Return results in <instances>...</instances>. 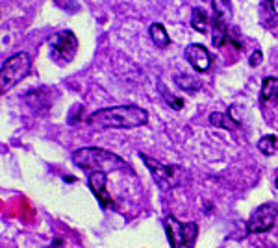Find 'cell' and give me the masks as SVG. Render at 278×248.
Masks as SVG:
<instances>
[{
    "instance_id": "6da1fadb",
    "label": "cell",
    "mask_w": 278,
    "mask_h": 248,
    "mask_svg": "<svg viewBox=\"0 0 278 248\" xmlns=\"http://www.w3.org/2000/svg\"><path fill=\"white\" fill-rule=\"evenodd\" d=\"M148 113L139 106H115V108H104L91 113L87 117V122L93 128L108 130H130L139 128L143 124H147Z\"/></svg>"
},
{
    "instance_id": "ba28073f",
    "label": "cell",
    "mask_w": 278,
    "mask_h": 248,
    "mask_svg": "<svg viewBox=\"0 0 278 248\" xmlns=\"http://www.w3.org/2000/svg\"><path fill=\"white\" fill-rule=\"evenodd\" d=\"M87 182H89V189H91L93 194L97 196V200H99L102 210L110 208L111 204H113V200H111V196L108 194V191H106V185H108V176H106V172H99V171L89 172Z\"/></svg>"
},
{
    "instance_id": "5b68a950",
    "label": "cell",
    "mask_w": 278,
    "mask_h": 248,
    "mask_svg": "<svg viewBox=\"0 0 278 248\" xmlns=\"http://www.w3.org/2000/svg\"><path fill=\"white\" fill-rule=\"evenodd\" d=\"M165 233L169 245L173 248H193L195 239L199 235V228L195 222H180L175 217H165Z\"/></svg>"
},
{
    "instance_id": "d6986e66",
    "label": "cell",
    "mask_w": 278,
    "mask_h": 248,
    "mask_svg": "<svg viewBox=\"0 0 278 248\" xmlns=\"http://www.w3.org/2000/svg\"><path fill=\"white\" fill-rule=\"evenodd\" d=\"M275 191H277L278 194V171H277V174H275Z\"/></svg>"
},
{
    "instance_id": "9c48e42d",
    "label": "cell",
    "mask_w": 278,
    "mask_h": 248,
    "mask_svg": "<svg viewBox=\"0 0 278 248\" xmlns=\"http://www.w3.org/2000/svg\"><path fill=\"white\" fill-rule=\"evenodd\" d=\"M185 59L199 73H206L210 69V65H212L210 52L202 45H197V43H193V45H189L185 48Z\"/></svg>"
},
{
    "instance_id": "7a4b0ae2",
    "label": "cell",
    "mask_w": 278,
    "mask_h": 248,
    "mask_svg": "<svg viewBox=\"0 0 278 248\" xmlns=\"http://www.w3.org/2000/svg\"><path fill=\"white\" fill-rule=\"evenodd\" d=\"M73 163L76 167H82L89 172H110V171H126L128 163L113 152H108L104 148H80L73 154Z\"/></svg>"
},
{
    "instance_id": "4fadbf2b",
    "label": "cell",
    "mask_w": 278,
    "mask_h": 248,
    "mask_svg": "<svg viewBox=\"0 0 278 248\" xmlns=\"http://www.w3.org/2000/svg\"><path fill=\"white\" fill-rule=\"evenodd\" d=\"M261 100L278 102V78L267 76L261 83Z\"/></svg>"
},
{
    "instance_id": "7c38bea8",
    "label": "cell",
    "mask_w": 278,
    "mask_h": 248,
    "mask_svg": "<svg viewBox=\"0 0 278 248\" xmlns=\"http://www.w3.org/2000/svg\"><path fill=\"white\" fill-rule=\"evenodd\" d=\"M210 24H212V19H208L206 11L202 8H195L193 13H191V26H193V30L200 32V34H206Z\"/></svg>"
},
{
    "instance_id": "277c9868",
    "label": "cell",
    "mask_w": 278,
    "mask_h": 248,
    "mask_svg": "<svg viewBox=\"0 0 278 248\" xmlns=\"http://www.w3.org/2000/svg\"><path fill=\"white\" fill-rule=\"evenodd\" d=\"M143 163L147 165L148 172L152 174V178L156 180V184L159 189H173L176 185L184 184V171L180 167H171V165H163L161 161H156L152 157H148L147 154H139Z\"/></svg>"
},
{
    "instance_id": "ac0fdd59",
    "label": "cell",
    "mask_w": 278,
    "mask_h": 248,
    "mask_svg": "<svg viewBox=\"0 0 278 248\" xmlns=\"http://www.w3.org/2000/svg\"><path fill=\"white\" fill-rule=\"evenodd\" d=\"M261 59H263L261 50H254V52H252V56H250V59H249L250 67H258V65L261 63Z\"/></svg>"
},
{
    "instance_id": "2e32d148",
    "label": "cell",
    "mask_w": 278,
    "mask_h": 248,
    "mask_svg": "<svg viewBox=\"0 0 278 248\" xmlns=\"http://www.w3.org/2000/svg\"><path fill=\"white\" fill-rule=\"evenodd\" d=\"M176 83L182 87V89H185V91H189V93H193L197 91L199 87H200V83H199V80H195L193 76H187V74H178L176 76Z\"/></svg>"
},
{
    "instance_id": "52a82bcc",
    "label": "cell",
    "mask_w": 278,
    "mask_h": 248,
    "mask_svg": "<svg viewBox=\"0 0 278 248\" xmlns=\"http://www.w3.org/2000/svg\"><path fill=\"white\" fill-rule=\"evenodd\" d=\"M278 217V206L273 202H267L259 206L256 211L252 213V217L247 222V231L249 233H263L273 228V224Z\"/></svg>"
},
{
    "instance_id": "3957f363",
    "label": "cell",
    "mask_w": 278,
    "mask_h": 248,
    "mask_svg": "<svg viewBox=\"0 0 278 248\" xmlns=\"http://www.w3.org/2000/svg\"><path fill=\"white\" fill-rule=\"evenodd\" d=\"M30 67H32V57L26 52H19L8 57L0 69V93L6 95L11 87H15L30 73Z\"/></svg>"
},
{
    "instance_id": "8fae6325",
    "label": "cell",
    "mask_w": 278,
    "mask_h": 248,
    "mask_svg": "<svg viewBox=\"0 0 278 248\" xmlns=\"http://www.w3.org/2000/svg\"><path fill=\"white\" fill-rule=\"evenodd\" d=\"M148 34H150L152 43H154L156 46H159V48H165V46H169V43H171V37H169V34H167V30L163 28V24H159V22L150 24Z\"/></svg>"
},
{
    "instance_id": "9a60e30c",
    "label": "cell",
    "mask_w": 278,
    "mask_h": 248,
    "mask_svg": "<svg viewBox=\"0 0 278 248\" xmlns=\"http://www.w3.org/2000/svg\"><path fill=\"white\" fill-rule=\"evenodd\" d=\"M210 122H212L213 126H221V128H236V120L228 119V115H224V113H219V111H215L210 115Z\"/></svg>"
},
{
    "instance_id": "8992f818",
    "label": "cell",
    "mask_w": 278,
    "mask_h": 248,
    "mask_svg": "<svg viewBox=\"0 0 278 248\" xmlns=\"http://www.w3.org/2000/svg\"><path fill=\"white\" fill-rule=\"evenodd\" d=\"M48 46H50V57L56 63L65 65L74 59L76 50H78V39L71 30H63L50 37Z\"/></svg>"
},
{
    "instance_id": "30bf717a",
    "label": "cell",
    "mask_w": 278,
    "mask_h": 248,
    "mask_svg": "<svg viewBox=\"0 0 278 248\" xmlns=\"http://www.w3.org/2000/svg\"><path fill=\"white\" fill-rule=\"evenodd\" d=\"M212 8H213V17L215 20H221V22H230L232 19V2L230 0H212Z\"/></svg>"
},
{
    "instance_id": "e0dca14e",
    "label": "cell",
    "mask_w": 278,
    "mask_h": 248,
    "mask_svg": "<svg viewBox=\"0 0 278 248\" xmlns=\"http://www.w3.org/2000/svg\"><path fill=\"white\" fill-rule=\"evenodd\" d=\"M159 89H161V96H163V100L171 106V110H176L180 111L182 108H184V100L182 98H176V96H173V95H169V93L165 91V87L159 83Z\"/></svg>"
},
{
    "instance_id": "5bb4252c",
    "label": "cell",
    "mask_w": 278,
    "mask_h": 248,
    "mask_svg": "<svg viewBox=\"0 0 278 248\" xmlns=\"http://www.w3.org/2000/svg\"><path fill=\"white\" fill-rule=\"evenodd\" d=\"M258 148L265 156H273L275 150L278 148V137L277 135H265V137H261L258 143Z\"/></svg>"
}]
</instances>
